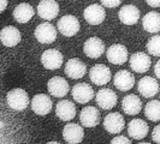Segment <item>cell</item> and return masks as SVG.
<instances>
[{
  "label": "cell",
  "instance_id": "6da1fadb",
  "mask_svg": "<svg viewBox=\"0 0 160 144\" xmlns=\"http://www.w3.org/2000/svg\"><path fill=\"white\" fill-rule=\"evenodd\" d=\"M6 102L11 109L17 111V112H22L24 109H27L29 106V96L24 89H12L6 95Z\"/></svg>",
  "mask_w": 160,
  "mask_h": 144
},
{
  "label": "cell",
  "instance_id": "7a4b0ae2",
  "mask_svg": "<svg viewBox=\"0 0 160 144\" xmlns=\"http://www.w3.org/2000/svg\"><path fill=\"white\" fill-rule=\"evenodd\" d=\"M58 31L60 32L65 37H72L80 31L81 24L80 21L72 15H65L60 17L57 24Z\"/></svg>",
  "mask_w": 160,
  "mask_h": 144
},
{
  "label": "cell",
  "instance_id": "3957f363",
  "mask_svg": "<svg viewBox=\"0 0 160 144\" xmlns=\"http://www.w3.org/2000/svg\"><path fill=\"white\" fill-rule=\"evenodd\" d=\"M35 39L42 45L53 43L57 39V29L56 26L49 22H43L39 24L35 29Z\"/></svg>",
  "mask_w": 160,
  "mask_h": 144
},
{
  "label": "cell",
  "instance_id": "277c9868",
  "mask_svg": "<svg viewBox=\"0 0 160 144\" xmlns=\"http://www.w3.org/2000/svg\"><path fill=\"white\" fill-rule=\"evenodd\" d=\"M89 78L92 80V83L101 87L110 83V80L112 78V73L110 67H107L106 65L96 64L89 70Z\"/></svg>",
  "mask_w": 160,
  "mask_h": 144
},
{
  "label": "cell",
  "instance_id": "5b68a950",
  "mask_svg": "<svg viewBox=\"0 0 160 144\" xmlns=\"http://www.w3.org/2000/svg\"><path fill=\"white\" fill-rule=\"evenodd\" d=\"M107 60L113 65H123L128 61L129 53L128 49L122 43H114L107 48L106 50Z\"/></svg>",
  "mask_w": 160,
  "mask_h": 144
},
{
  "label": "cell",
  "instance_id": "8992f818",
  "mask_svg": "<svg viewBox=\"0 0 160 144\" xmlns=\"http://www.w3.org/2000/svg\"><path fill=\"white\" fill-rule=\"evenodd\" d=\"M72 98L81 104H86L87 102L92 101L93 97L95 96L94 89L89 85L88 83H77L72 87L71 90Z\"/></svg>",
  "mask_w": 160,
  "mask_h": 144
},
{
  "label": "cell",
  "instance_id": "52a82bcc",
  "mask_svg": "<svg viewBox=\"0 0 160 144\" xmlns=\"http://www.w3.org/2000/svg\"><path fill=\"white\" fill-rule=\"evenodd\" d=\"M30 107L35 114L43 117L52 111L53 102L47 94H36L30 101Z\"/></svg>",
  "mask_w": 160,
  "mask_h": 144
},
{
  "label": "cell",
  "instance_id": "ba28073f",
  "mask_svg": "<svg viewBox=\"0 0 160 144\" xmlns=\"http://www.w3.org/2000/svg\"><path fill=\"white\" fill-rule=\"evenodd\" d=\"M83 17H84L86 22L90 25H99L102 23L106 18V10L102 5L92 4L84 8Z\"/></svg>",
  "mask_w": 160,
  "mask_h": 144
},
{
  "label": "cell",
  "instance_id": "9c48e42d",
  "mask_svg": "<svg viewBox=\"0 0 160 144\" xmlns=\"http://www.w3.org/2000/svg\"><path fill=\"white\" fill-rule=\"evenodd\" d=\"M95 100H96V104L101 109L110 111V109H112L113 107L117 104L118 97H117V94L113 91L112 89L102 88L96 93Z\"/></svg>",
  "mask_w": 160,
  "mask_h": 144
},
{
  "label": "cell",
  "instance_id": "30bf717a",
  "mask_svg": "<svg viewBox=\"0 0 160 144\" xmlns=\"http://www.w3.org/2000/svg\"><path fill=\"white\" fill-rule=\"evenodd\" d=\"M47 90L52 96H54L57 98H62L68 95L70 85L65 78L60 76H54L47 82Z\"/></svg>",
  "mask_w": 160,
  "mask_h": 144
},
{
  "label": "cell",
  "instance_id": "8fae6325",
  "mask_svg": "<svg viewBox=\"0 0 160 144\" xmlns=\"http://www.w3.org/2000/svg\"><path fill=\"white\" fill-rule=\"evenodd\" d=\"M125 127V120L118 112L108 113L104 119V128L112 135H118Z\"/></svg>",
  "mask_w": 160,
  "mask_h": 144
},
{
  "label": "cell",
  "instance_id": "7c38bea8",
  "mask_svg": "<svg viewBox=\"0 0 160 144\" xmlns=\"http://www.w3.org/2000/svg\"><path fill=\"white\" fill-rule=\"evenodd\" d=\"M59 4L56 0H41L38 5V15L45 21H52L59 15Z\"/></svg>",
  "mask_w": 160,
  "mask_h": 144
},
{
  "label": "cell",
  "instance_id": "4fadbf2b",
  "mask_svg": "<svg viewBox=\"0 0 160 144\" xmlns=\"http://www.w3.org/2000/svg\"><path fill=\"white\" fill-rule=\"evenodd\" d=\"M64 72L71 79H81L87 73V66L81 59L72 58V59H69L68 63L65 64Z\"/></svg>",
  "mask_w": 160,
  "mask_h": 144
},
{
  "label": "cell",
  "instance_id": "5bb4252c",
  "mask_svg": "<svg viewBox=\"0 0 160 144\" xmlns=\"http://www.w3.org/2000/svg\"><path fill=\"white\" fill-rule=\"evenodd\" d=\"M64 61L63 54L58 49H47L41 55V64L47 70H58Z\"/></svg>",
  "mask_w": 160,
  "mask_h": 144
},
{
  "label": "cell",
  "instance_id": "9a60e30c",
  "mask_svg": "<svg viewBox=\"0 0 160 144\" xmlns=\"http://www.w3.org/2000/svg\"><path fill=\"white\" fill-rule=\"evenodd\" d=\"M129 64L131 70L136 73H144L151 69L152 60L144 52H136L129 58Z\"/></svg>",
  "mask_w": 160,
  "mask_h": 144
},
{
  "label": "cell",
  "instance_id": "2e32d148",
  "mask_svg": "<svg viewBox=\"0 0 160 144\" xmlns=\"http://www.w3.org/2000/svg\"><path fill=\"white\" fill-rule=\"evenodd\" d=\"M137 91L146 98L154 97L159 93V83L154 77L151 76L142 77L137 83Z\"/></svg>",
  "mask_w": 160,
  "mask_h": 144
},
{
  "label": "cell",
  "instance_id": "e0dca14e",
  "mask_svg": "<svg viewBox=\"0 0 160 144\" xmlns=\"http://www.w3.org/2000/svg\"><path fill=\"white\" fill-rule=\"evenodd\" d=\"M83 53L90 59H99L105 53L104 41L96 36L89 37L83 45Z\"/></svg>",
  "mask_w": 160,
  "mask_h": 144
},
{
  "label": "cell",
  "instance_id": "ac0fdd59",
  "mask_svg": "<svg viewBox=\"0 0 160 144\" xmlns=\"http://www.w3.org/2000/svg\"><path fill=\"white\" fill-rule=\"evenodd\" d=\"M100 119H101L100 112L94 106H87L82 108L80 113V121L84 127H95L100 124Z\"/></svg>",
  "mask_w": 160,
  "mask_h": 144
},
{
  "label": "cell",
  "instance_id": "d6986e66",
  "mask_svg": "<svg viewBox=\"0 0 160 144\" xmlns=\"http://www.w3.org/2000/svg\"><path fill=\"white\" fill-rule=\"evenodd\" d=\"M63 138L66 143L77 144L81 143L84 138V131L81 125H77L75 122L66 124L63 128Z\"/></svg>",
  "mask_w": 160,
  "mask_h": 144
},
{
  "label": "cell",
  "instance_id": "ffe728a7",
  "mask_svg": "<svg viewBox=\"0 0 160 144\" xmlns=\"http://www.w3.org/2000/svg\"><path fill=\"white\" fill-rule=\"evenodd\" d=\"M113 84L120 91H129L135 85V77L128 70H120L114 74Z\"/></svg>",
  "mask_w": 160,
  "mask_h": 144
},
{
  "label": "cell",
  "instance_id": "44dd1931",
  "mask_svg": "<svg viewBox=\"0 0 160 144\" xmlns=\"http://www.w3.org/2000/svg\"><path fill=\"white\" fill-rule=\"evenodd\" d=\"M0 40L2 42V45L5 47H15L17 46L21 40H22V35L19 30L13 25H6L1 29L0 32Z\"/></svg>",
  "mask_w": 160,
  "mask_h": 144
},
{
  "label": "cell",
  "instance_id": "7402d4cb",
  "mask_svg": "<svg viewBox=\"0 0 160 144\" xmlns=\"http://www.w3.org/2000/svg\"><path fill=\"white\" fill-rule=\"evenodd\" d=\"M76 106L70 100H60L56 104V115L62 121H70L76 117Z\"/></svg>",
  "mask_w": 160,
  "mask_h": 144
},
{
  "label": "cell",
  "instance_id": "603a6c76",
  "mask_svg": "<svg viewBox=\"0 0 160 144\" xmlns=\"http://www.w3.org/2000/svg\"><path fill=\"white\" fill-rule=\"evenodd\" d=\"M149 126L142 119H132L128 125V135L135 141H141L148 135Z\"/></svg>",
  "mask_w": 160,
  "mask_h": 144
},
{
  "label": "cell",
  "instance_id": "cb8c5ba5",
  "mask_svg": "<svg viewBox=\"0 0 160 144\" xmlns=\"http://www.w3.org/2000/svg\"><path fill=\"white\" fill-rule=\"evenodd\" d=\"M140 10L135 6V5H124L122 6L118 12V17H119L120 22L125 25H134L138 22L140 19Z\"/></svg>",
  "mask_w": 160,
  "mask_h": 144
},
{
  "label": "cell",
  "instance_id": "d4e9b609",
  "mask_svg": "<svg viewBox=\"0 0 160 144\" xmlns=\"http://www.w3.org/2000/svg\"><path fill=\"white\" fill-rule=\"evenodd\" d=\"M122 109L127 115H137L142 109V101L135 94H130L123 97Z\"/></svg>",
  "mask_w": 160,
  "mask_h": 144
},
{
  "label": "cell",
  "instance_id": "484cf974",
  "mask_svg": "<svg viewBox=\"0 0 160 144\" xmlns=\"http://www.w3.org/2000/svg\"><path fill=\"white\" fill-rule=\"evenodd\" d=\"M35 15V10L30 4L28 2H21L18 4L13 10V18L17 23L25 24L28 23Z\"/></svg>",
  "mask_w": 160,
  "mask_h": 144
},
{
  "label": "cell",
  "instance_id": "4316f807",
  "mask_svg": "<svg viewBox=\"0 0 160 144\" xmlns=\"http://www.w3.org/2000/svg\"><path fill=\"white\" fill-rule=\"evenodd\" d=\"M142 26L147 32L155 34L160 31V13L151 11L142 18Z\"/></svg>",
  "mask_w": 160,
  "mask_h": 144
},
{
  "label": "cell",
  "instance_id": "83f0119b",
  "mask_svg": "<svg viewBox=\"0 0 160 144\" xmlns=\"http://www.w3.org/2000/svg\"><path fill=\"white\" fill-rule=\"evenodd\" d=\"M144 115L151 121H160V101L151 100L144 106Z\"/></svg>",
  "mask_w": 160,
  "mask_h": 144
},
{
  "label": "cell",
  "instance_id": "f1b7e54d",
  "mask_svg": "<svg viewBox=\"0 0 160 144\" xmlns=\"http://www.w3.org/2000/svg\"><path fill=\"white\" fill-rule=\"evenodd\" d=\"M147 52L154 56H160V35H154L147 42Z\"/></svg>",
  "mask_w": 160,
  "mask_h": 144
},
{
  "label": "cell",
  "instance_id": "f546056e",
  "mask_svg": "<svg viewBox=\"0 0 160 144\" xmlns=\"http://www.w3.org/2000/svg\"><path fill=\"white\" fill-rule=\"evenodd\" d=\"M100 1H101V5H102L104 7L113 8V7L119 6L123 0H100Z\"/></svg>",
  "mask_w": 160,
  "mask_h": 144
},
{
  "label": "cell",
  "instance_id": "4dcf8cb0",
  "mask_svg": "<svg viewBox=\"0 0 160 144\" xmlns=\"http://www.w3.org/2000/svg\"><path fill=\"white\" fill-rule=\"evenodd\" d=\"M111 143H113V144H118V143L130 144L131 143V139L125 136H117V137H114L113 139H111Z\"/></svg>",
  "mask_w": 160,
  "mask_h": 144
},
{
  "label": "cell",
  "instance_id": "1f68e13d",
  "mask_svg": "<svg viewBox=\"0 0 160 144\" xmlns=\"http://www.w3.org/2000/svg\"><path fill=\"white\" fill-rule=\"evenodd\" d=\"M152 139L155 143L160 144V125H157L152 131Z\"/></svg>",
  "mask_w": 160,
  "mask_h": 144
},
{
  "label": "cell",
  "instance_id": "d6a6232c",
  "mask_svg": "<svg viewBox=\"0 0 160 144\" xmlns=\"http://www.w3.org/2000/svg\"><path fill=\"white\" fill-rule=\"evenodd\" d=\"M151 7H160V0H146Z\"/></svg>",
  "mask_w": 160,
  "mask_h": 144
},
{
  "label": "cell",
  "instance_id": "836d02e7",
  "mask_svg": "<svg viewBox=\"0 0 160 144\" xmlns=\"http://www.w3.org/2000/svg\"><path fill=\"white\" fill-rule=\"evenodd\" d=\"M154 74H155V77H158L160 79V59L157 61V64L154 66Z\"/></svg>",
  "mask_w": 160,
  "mask_h": 144
},
{
  "label": "cell",
  "instance_id": "e575fe53",
  "mask_svg": "<svg viewBox=\"0 0 160 144\" xmlns=\"http://www.w3.org/2000/svg\"><path fill=\"white\" fill-rule=\"evenodd\" d=\"M6 6H8V0H1V10H0L1 13L6 10Z\"/></svg>",
  "mask_w": 160,
  "mask_h": 144
}]
</instances>
